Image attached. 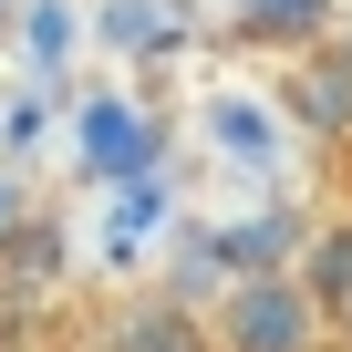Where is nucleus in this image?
I'll use <instances>...</instances> for the list:
<instances>
[{
  "label": "nucleus",
  "instance_id": "f257e3e1",
  "mask_svg": "<svg viewBox=\"0 0 352 352\" xmlns=\"http://www.w3.org/2000/svg\"><path fill=\"white\" fill-rule=\"evenodd\" d=\"M208 342L218 352H311L321 342V311L300 290V270H228V290L208 300Z\"/></svg>",
  "mask_w": 352,
  "mask_h": 352
},
{
  "label": "nucleus",
  "instance_id": "f03ea898",
  "mask_svg": "<svg viewBox=\"0 0 352 352\" xmlns=\"http://www.w3.org/2000/svg\"><path fill=\"white\" fill-rule=\"evenodd\" d=\"M83 352H218L208 342V300H176V290H124L94 311Z\"/></svg>",
  "mask_w": 352,
  "mask_h": 352
},
{
  "label": "nucleus",
  "instance_id": "7ed1b4c3",
  "mask_svg": "<svg viewBox=\"0 0 352 352\" xmlns=\"http://www.w3.org/2000/svg\"><path fill=\"white\" fill-rule=\"evenodd\" d=\"M290 270H300V290H311L321 331H342V342H352V218H321V228L290 249Z\"/></svg>",
  "mask_w": 352,
  "mask_h": 352
},
{
  "label": "nucleus",
  "instance_id": "20e7f679",
  "mask_svg": "<svg viewBox=\"0 0 352 352\" xmlns=\"http://www.w3.org/2000/svg\"><path fill=\"white\" fill-rule=\"evenodd\" d=\"M0 352H83V342H52V331H42V342H0Z\"/></svg>",
  "mask_w": 352,
  "mask_h": 352
},
{
  "label": "nucleus",
  "instance_id": "39448f33",
  "mask_svg": "<svg viewBox=\"0 0 352 352\" xmlns=\"http://www.w3.org/2000/svg\"><path fill=\"white\" fill-rule=\"evenodd\" d=\"M311 352H352V342H342V331H321V342H311Z\"/></svg>",
  "mask_w": 352,
  "mask_h": 352
}]
</instances>
